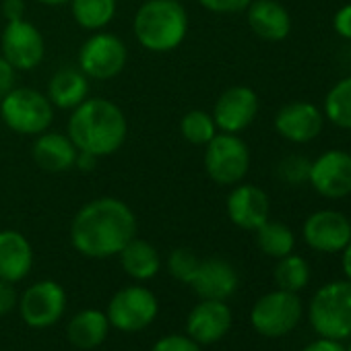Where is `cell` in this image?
<instances>
[{"mask_svg": "<svg viewBox=\"0 0 351 351\" xmlns=\"http://www.w3.org/2000/svg\"><path fill=\"white\" fill-rule=\"evenodd\" d=\"M343 273L347 281H351V242L343 248Z\"/></svg>", "mask_w": 351, "mask_h": 351, "instance_id": "ab89813d", "label": "cell"}, {"mask_svg": "<svg viewBox=\"0 0 351 351\" xmlns=\"http://www.w3.org/2000/svg\"><path fill=\"white\" fill-rule=\"evenodd\" d=\"M310 159L302 157V155H287L279 161L277 165V176L279 180L289 184V186H300L308 182L310 176Z\"/></svg>", "mask_w": 351, "mask_h": 351, "instance_id": "4dcf8cb0", "label": "cell"}, {"mask_svg": "<svg viewBox=\"0 0 351 351\" xmlns=\"http://www.w3.org/2000/svg\"><path fill=\"white\" fill-rule=\"evenodd\" d=\"M197 3L213 15H238L248 9L252 0H197Z\"/></svg>", "mask_w": 351, "mask_h": 351, "instance_id": "1f68e13d", "label": "cell"}, {"mask_svg": "<svg viewBox=\"0 0 351 351\" xmlns=\"http://www.w3.org/2000/svg\"><path fill=\"white\" fill-rule=\"evenodd\" d=\"M106 316L110 324H114L120 330H141L147 324H151L153 318L157 316V300L147 287L130 285L120 289L112 298Z\"/></svg>", "mask_w": 351, "mask_h": 351, "instance_id": "8fae6325", "label": "cell"}, {"mask_svg": "<svg viewBox=\"0 0 351 351\" xmlns=\"http://www.w3.org/2000/svg\"><path fill=\"white\" fill-rule=\"evenodd\" d=\"M345 351H351V343H349V347H347V349H345Z\"/></svg>", "mask_w": 351, "mask_h": 351, "instance_id": "b9f144b4", "label": "cell"}, {"mask_svg": "<svg viewBox=\"0 0 351 351\" xmlns=\"http://www.w3.org/2000/svg\"><path fill=\"white\" fill-rule=\"evenodd\" d=\"M324 124V114L310 101L285 104L275 116V130L281 138L304 145L314 141Z\"/></svg>", "mask_w": 351, "mask_h": 351, "instance_id": "2e32d148", "label": "cell"}, {"mask_svg": "<svg viewBox=\"0 0 351 351\" xmlns=\"http://www.w3.org/2000/svg\"><path fill=\"white\" fill-rule=\"evenodd\" d=\"M17 85V71L0 56V101L5 99V95Z\"/></svg>", "mask_w": 351, "mask_h": 351, "instance_id": "e575fe53", "label": "cell"}, {"mask_svg": "<svg viewBox=\"0 0 351 351\" xmlns=\"http://www.w3.org/2000/svg\"><path fill=\"white\" fill-rule=\"evenodd\" d=\"M324 116L339 128L351 130V75L337 81L324 99Z\"/></svg>", "mask_w": 351, "mask_h": 351, "instance_id": "4316f807", "label": "cell"}, {"mask_svg": "<svg viewBox=\"0 0 351 351\" xmlns=\"http://www.w3.org/2000/svg\"><path fill=\"white\" fill-rule=\"evenodd\" d=\"M203 165L211 182H215L217 186L232 189L244 182L248 176L250 149L240 134L217 132L205 145Z\"/></svg>", "mask_w": 351, "mask_h": 351, "instance_id": "8992f818", "label": "cell"}, {"mask_svg": "<svg viewBox=\"0 0 351 351\" xmlns=\"http://www.w3.org/2000/svg\"><path fill=\"white\" fill-rule=\"evenodd\" d=\"M66 134L79 151L101 157L118 153L128 136V120L118 104L108 97H87L66 122Z\"/></svg>", "mask_w": 351, "mask_h": 351, "instance_id": "7a4b0ae2", "label": "cell"}, {"mask_svg": "<svg viewBox=\"0 0 351 351\" xmlns=\"http://www.w3.org/2000/svg\"><path fill=\"white\" fill-rule=\"evenodd\" d=\"M244 13L250 32L263 42H283L291 32V15L279 0H252Z\"/></svg>", "mask_w": 351, "mask_h": 351, "instance_id": "ac0fdd59", "label": "cell"}, {"mask_svg": "<svg viewBox=\"0 0 351 351\" xmlns=\"http://www.w3.org/2000/svg\"><path fill=\"white\" fill-rule=\"evenodd\" d=\"M302 300L293 291L277 289L263 295L252 312L250 322L263 337H283L291 332L302 320Z\"/></svg>", "mask_w": 351, "mask_h": 351, "instance_id": "9c48e42d", "label": "cell"}, {"mask_svg": "<svg viewBox=\"0 0 351 351\" xmlns=\"http://www.w3.org/2000/svg\"><path fill=\"white\" fill-rule=\"evenodd\" d=\"M302 351H345V347L341 345V341H335V339H316L312 341L310 345H306Z\"/></svg>", "mask_w": 351, "mask_h": 351, "instance_id": "74e56055", "label": "cell"}, {"mask_svg": "<svg viewBox=\"0 0 351 351\" xmlns=\"http://www.w3.org/2000/svg\"><path fill=\"white\" fill-rule=\"evenodd\" d=\"M46 95L56 110L73 112L89 97V79L79 66H60L48 79Z\"/></svg>", "mask_w": 351, "mask_h": 351, "instance_id": "7402d4cb", "label": "cell"}, {"mask_svg": "<svg viewBox=\"0 0 351 351\" xmlns=\"http://www.w3.org/2000/svg\"><path fill=\"white\" fill-rule=\"evenodd\" d=\"M56 108L46 91L15 85L0 101V118L9 130L21 136H38L52 128Z\"/></svg>", "mask_w": 351, "mask_h": 351, "instance_id": "277c9868", "label": "cell"}, {"mask_svg": "<svg viewBox=\"0 0 351 351\" xmlns=\"http://www.w3.org/2000/svg\"><path fill=\"white\" fill-rule=\"evenodd\" d=\"M38 5L42 7H52V9H58V7H66L71 0H36Z\"/></svg>", "mask_w": 351, "mask_h": 351, "instance_id": "60d3db41", "label": "cell"}, {"mask_svg": "<svg viewBox=\"0 0 351 351\" xmlns=\"http://www.w3.org/2000/svg\"><path fill=\"white\" fill-rule=\"evenodd\" d=\"M0 13H3L7 21L25 19L27 5H25V0H0Z\"/></svg>", "mask_w": 351, "mask_h": 351, "instance_id": "d590c367", "label": "cell"}, {"mask_svg": "<svg viewBox=\"0 0 351 351\" xmlns=\"http://www.w3.org/2000/svg\"><path fill=\"white\" fill-rule=\"evenodd\" d=\"M97 161H99L97 155L87 153V151H79V153H77V159H75V169L85 171V173H87V171H93L95 165H97Z\"/></svg>", "mask_w": 351, "mask_h": 351, "instance_id": "f35d334b", "label": "cell"}, {"mask_svg": "<svg viewBox=\"0 0 351 351\" xmlns=\"http://www.w3.org/2000/svg\"><path fill=\"white\" fill-rule=\"evenodd\" d=\"M217 132L219 130H217V124H215L211 112L191 110L180 118V134L191 145L205 147Z\"/></svg>", "mask_w": 351, "mask_h": 351, "instance_id": "f1b7e54d", "label": "cell"}, {"mask_svg": "<svg viewBox=\"0 0 351 351\" xmlns=\"http://www.w3.org/2000/svg\"><path fill=\"white\" fill-rule=\"evenodd\" d=\"M0 56L17 73L36 71L46 58L44 34L27 19L7 21L0 34Z\"/></svg>", "mask_w": 351, "mask_h": 351, "instance_id": "ba28073f", "label": "cell"}, {"mask_svg": "<svg viewBox=\"0 0 351 351\" xmlns=\"http://www.w3.org/2000/svg\"><path fill=\"white\" fill-rule=\"evenodd\" d=\"M75 23L89 34L104 32L118 15V0H71Z\"/></svg>", "mask_w": 351, "mask_h": 351, "instance_id": "cb8c5ba5", "label": "cell"}, {"mask_svg": "<svg viewBox=\"0 0 351 351\" xmlns=\"http://www.w3.org/2000/svg\"><path fill=\"white\" fill-rule=\"evenodd\" d=\"M189 285H193L203 300L226 302L238 289V273L223 258H205L199 263V269Z\"/></svg>", "mask_w": 351, "mask_h": 351, "instance_id": "ffe728a7", "label": "cell"}, {"mask_svg": "<svg viewBox=\"0 0 351 351\" xmlns=\"http://www.w3.org/2000/svg\"><path fill=\"white\" fill-rule=\"evenodd\" d=\"M258 110H261V99L252 87L232 85L217 97L211 116L219 132L240 134L256 120Z\"/></svg>", "mask_w": 351, "mask_h": 351, "instance_id": "30bf717a", "label": "cell"}, {"mask_svg": "<svg viewBox=\"0 0 351 351\" xmlns=\"http://www.w3.org/2000/svg\"><path fill=\"white\" fill-rule=\"evenodd\" d=\"M308 182L324 199H345L351 195V153L341 149L324 151L310 163Z\"/></svg>", "mask_w": 351, "mask_h": 351, "instance_id": "7c38bea8", "label": "cell"}, {"mask_svg": "<svg viewBox=\"0 0 351 351\" xmlns=\"http://www.w3.org/2000/svg\"><path fill=\"white\" fill-rule=\"evenodd\" d=\"M232 326V310L221 300H203L189 316V335L199 345L219 341Z\"/></svg>", "mask_w": 351, "mask_h": 351, "instance_id": "d6986e66", "label": "cell"}, {"mask_svg": "<svg viewBox=\"0 0 351 351\" xmlns=\"http://www.w3.org/2000/svg\"><path fill=\"white\" fill-rule=\"evenodd\" d=\"M118 256H120V263H122V269L126 271V275L136 281L153 279L161 269V258H159L157 248L136 236L120 250Z\"/></svg>", "mask_w": 351, "mask_h": 351, "instance_id": "603a6c76", "label": "cell"}, {"mask_svg": "<svg viewBox=\"0 0 351 351\" xmlns=\"http://www.w3.org/2000/svg\"><path fill=\"white\" fill-rule=\"evenodd\" d=\"M273 275H275V283H277L279 289L298 293L310 281V267H308V263H306L304 256L291 252V254L279 258Z\"/></svg>", "mask_w": 351, "mask_h": 351, "instance_id": "83f0119b", "label": "cell"}, {"mask_svg": "<svg viewBox=\"0 0 351 351\" xmlns=\"http://www.w3.org/2000/svg\"><path fill=\"white\" fill-rule=\"evenodd\" d=\"M226 213L236 228L246 232H256L269 219L271 213L269 195L254 184L240 182L232 186L228 195Z\"/></svg>", "mask_w": 351, "mask_h": 351, "instance_id": "5bb4252c", "label": "cell"}, {"mask_svg": "<svg viewBox=\"0 0 351 351\" xmlns=\"http://www.w3.org/2000/svg\"><path fill=\"white\" fill-rule=\"evenodd\" d=\"M110 320L99 310H83L69 322V341L81 349H93L101 345L108 335Z\"/></svg>", "mask_w": 351, "mask_h": 351, "instance_id": "d4e9b609", "label": "cell"}, {"mask_svg": "<svg viewBox=\"0 0 351 351\" xmlns=\"http://www.w3.org/2000/svg\"><path fill=\"white\" fill-rule=\"evenodd\" d=\"M310 324L324 337L343 341L351 337V281H330L322 285L310 302Z\"/></svg>", "mask_w": 351, "mask_h": 351, "instance_id": "5b68a950", "label": "cell"}, {"mask_svg": "<svg viewBox=\"0 0 351 351\" xmlns=\"http://www.w3.org/2000/svg\"><path fill=\"white\" fill-rule=\"evenodd\" d=\"M191 19L182 0H145L132 19L136 44L151 54L178 50L189 36Z\"/></svg>", "mask_w": 351, "mask_h": 351, "instance_id": "3957f363", "label": "cell"}, {"mask_svg": "<svg viewBox=\"0 0 351 351\" xmlns=\"http://www.w3.org/2000/svg\"><path fill=\"white\" fill-rule=\"evenodd\" d=\"M17 306V291L11 281L0 279V316L9 314Z\"/></svg>", "mask_w": 351, "mask_h": 351, "instance_id": "8d00e7d4", "label": "cell"}, {"mask_svg": "<svg viewBox=\"0 0 351 351\" xmlns=\"http://www.w3.org/2000/svg\"><path fill=\"white\" fill-rule=\"evenodd\" d=\"M332 27L337 32V36H341L343 40L351 42V3L341 7L335 17H332Z\"/></svg>", "mask_w": 351, "mask_h": 351, "instance_id": "836d02e7", "label": "cell"}, {"mask_svg": "<svg viewBox=\"0 0 351 351\" xmlns=\"http://www.w3.org/2000/svg\"><path fill=\"white\" fill-rule=\"evenodd\" d=\"M256 246L273 258H283L293 252L295 246V236L293 232L281 223V221H271L267 219L256 232Z\"/></svg>", "mask_w": 351, "mask_h": 351, "instance_id": "484cf974", "label": "cell"}, {"mask_svg": "<svg viewBox=\"0 0 351 351\" xmlns=\"http://www.w3.org/2000/svg\"><path fill=\"white\" fill-rule=\"evenodd\" d=\"M199 263H201V258L191 248H176V250H171V254L167 258V269L173 279H178L182 283H191L199 269Z\"/></svg>", "mask_w": 351, "mask_h": 351, "instance_id": "f546056e", "label": "cell"}, {"mask_svg": "<svg viewBox=\"0 0 351 351\" xmlns=\"http://www.w3.org/2000/svg\"><path fill=\"white\" fill-rule=\"evenodd\" d=\"M79 149L71 141L66 132L58 130H46L38 136H34L32 145V157L36 165L48 173H64L69 169H75Z\"/></svg>", "mask_w": 351, "mask_h": 351, "instance_id": "e0dca14e", "label": "cell"}, {"mask_svg": "<svg viewBox=\"0 0 351 351\" xmlns=\"http://www.w3.org/2000/svg\"><path fill=\"white\" fill-rule=\"evenodd\" d=\"M128 62V48L122 38L112 32L91 34L79 48L77 66L89 81L116 79Z\"/></svg>", "mask_w": 351, "mask_h": 351, "instance_id": "52a82bcc", "label": "cell"}, {"mask_svg": "<svg viewBox=\"0 0 351 351\" xmlns=\"http://www.w3.org/2000/svg\"><path fill=\"white\" fill-rule=\"evenodd\" d=\"M153 351H201V345L195 339L182 335H169L155 343Z\"/></svg>", "mask_w": 351, "mask_h": 351, "instance_id": "d6a6232c", "label": "cell"}, {"mask_svg": "<svg viewBox=\"0 0 351 351\" xmlns=\"http://www.w3.org/2000/svg\"><path fill=\"white\" fill-rule=\"evenodd\" d=\"M69 236L83 256L110 258L136 236V215L122 199L97 197L75 213Z\"/></svg>", "mask_w": 351, "mask_h": 351, "instance_id": "6da1fadb", "label": "cell"}, {"mask_svg": "<svg viewBox=\"0 0 351 351\" xmlns=\"http://www.w3.org/2000/svg\"><path fill=\"white\" fill-rule=\"evenodd\" d=\"M34 267V248L17 230L0 232V279L17 283L29 275Z\"/></svg>", "mask_w": 351, "mask_h": 351, "instance_id": "44dd1931", "label": "cell"}, {"mask_svg": "<svg viewBox=\"0 0 351 351\" xmlns=\"http://www.w3.org/2000/svg\"><path fill=\"white\" fill-rule=\"evenodd\" d=\"M66 306L64 289L56 281H38L21 298V316L34 328L54 324Z\"/></svg>", "mask_w": 351, "mask_h": 351, "instance_id": "9a60e30c", "label": "cell"}, {"mask_svg": "<svg viewBox=\"0 0 351 351\" xmlns=\"http://www.w3.org/2000/svg\"><path fill=\"white\" fill-rule=\"evenodd\" d=\"M302 236L312 250L337 254L343 252V248L351 242V219L341 211L322 209L308 215L302 228Z\"/></svg>", "mask_w": 351, "mask_h": 351, "instance_id": "4fadbf2b", "label": "cell"}]
</instances>
